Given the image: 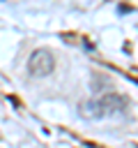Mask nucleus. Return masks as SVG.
I'll list each match as a JSON object with an SVG mask.
<instances>
[{
    "mask_svg": "<svg viewBox=\"0 0 138 148\" xmlns=\"http://www.w3.org/2000/svg\"><path fill=\"white\" fill-rule=\"evenodd\" d=\"M124 109H126V97H120L115 92L101 95V97L92 99L90 104H85V113H90V116H113Z\"/></svg>",
    "mask_w": 138,
    "mask_h": 148,
    "instance_id": "1",
    "label": "nucleus"
},
{
    "mask_svg": "<svg viewBox=\"0 0 138 148\" xmlns=\"http://www.w3.org/2000/svg\"><path fill=\"white\" fill-rule=\"evenodd\" d=\"M53 67H55V58H53V53L46 51V49H37V51L30 56V60H28V72H30L32 76H37V79L51 74Z\"/></svg>",
    "mask_w": 138,
    "mask_h": 148,
    "instance_id": "2",
    "label": "nucleus"
}]
</instances>
